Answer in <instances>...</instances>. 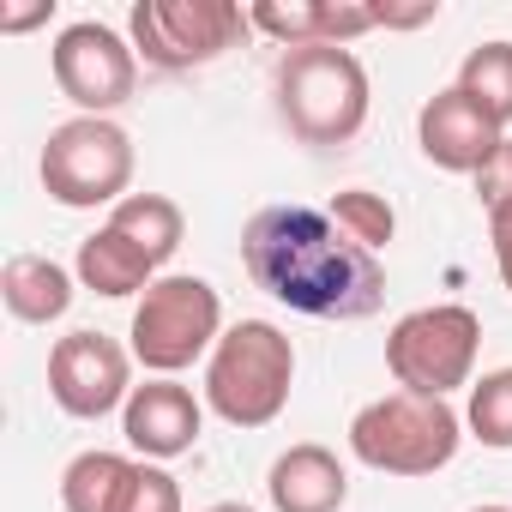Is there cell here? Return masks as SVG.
<instances>
[{
    "label": "cell",
    "mask_w": 512,
    "mask_h": 512,
    "mask_svg": "<svg viewBox=\"0 0 512 512\" xmlns=\"http://www.w3.org/2000/svg\"><path fill=\"white\" fill-rule=\"evenodd\" d=\"M500 127L458 91V85H446V91H434L428 103H422V115H416V145H422V157L434 163V169H446V175H482V163L500 151Z\"/></svg>",
    "instance_id": "11"
},
{
    "label": "cell",
    "mask_w": 512,
    "mask_h": 512,
    "mask_svg": "<svg viewBox=\"0 0 512 512\" xmlns=\"http://www.w3.org/2000/svg\"><path fill=\"white\" fill-rule=\"evenodd\" d=\"M476 350H482V320L464 302L416 308L386 332V368L398 392H416V398H452L458 386H470Z\"/></svg>",
    "instance_id": "6"
},
{
    "label": "cell",
    "mask_w": 512,
    "mask_h": 512,
    "mask_svg": "<svg viewBox=\"0 0 512 512\" xmlns=\"http://www.w3.org/2000/svg\"><path fill=\"white\" fill-rule=\"evenodd\" d=\"M241 266L272 302L308 320H368L386 302L380 260L314 205L253 211L241 229Z\"/></svg>",
    "instance_id": "1"
},
{
    "label": "cell",
    "mask_w": 512,
    "mask_h": 512,
    "mask_svg": "<svg viewBox=\"0 0 512 512\" xmlns=\"http://www.w3.org/2000/svg\"><path fill=\"white\" fill-rule=\"evenodd\" d=\"M458 446H464V416L446 398L386 392L362 404L350 422V452L380 476H434L458 458Z\"/></svg>",
    "instance_id": "4"
},
{
    "label": "cell",
    "mask_w": 512,
    "mask_h": 512,
    "mask_svg": "<svg viewBox=\"0 0 512 512\" xmlns=\"http://www.w3.org/2000/svg\"><path fill=\"white\" fill-rule=\"evenodd\" d=\"M49 67H55L61 97H67L79 115H103V121H109V109H121V103L133 97V85H139V49H133L121 31L97 25V19L67 25V31L55 37Z\"/></svg>",
    "instance_id": "9"
},
{
    "label": "cell",
    "mask_w": 512,
    "mask_h": 512,
    "mask_svg": "<svg viewBox=\"0 0 512 512\" xmlns=\"http://www.w3.org/2000/svg\"><path fill=\"white\" fill-rule=\"evenodd\" d=\"M49 398L73 422H97L109 410H127L133 398V350H121L109 332H67L49 350Z\"/></svg>",
    "instance_id": "10"
},
{
    "label": "cell",
    "mask_w": 512,
    "mask_h": 512,
    "mask_svg": "<svg viewBox=\"0 0 512 512\" xmlns=\"http://www.w3.org/2000/svg\"><path fill=\"white\" fill-rule=\"evenodd\" d=\"M205 512H253V506H241V500H217V506H205Z\"/></svg>",
    "instance_id": "26"
},
{
    "label": "cell",
    "mask_w": 512,
    "mask_h": 512,
    "mask_svg": "<svg viewBox=\"0 0 512 512\" xmlns=\"http://www.w3.org/2000/svg\"><path fill=\"white\" fill-rule=\"evenodd\" d=\"M266 494H272V512H344L350 476H344V464H338L332 446L302 440V446H290V452L272 464Z\"/></svg>",
    "instance_id": "14"
},
{
    "label": "cell",
    "mask_w": 512,
    "mask_h": 512,
    "mask_svg": "<svg viewBox=\"0 0 512 512\" xmlns=\"http://www.w3.org/2000/svg\"><path fill=\"white\" fill-rule=\"evenodd\" d=\"M109 229L127 235L151 266H169L175 247H181V235H187V217H181V205H175L169 193H127V199L109 211Z\"/></svg>",
    "instance_id": "18"
},
{
    "label": "cell",
    "mask_w": 512,
    "mask_h": 512,
    "mask_svg": "<svg viewBox=\"0 0 512 512\" xmlns=\"http://www.w3.org/2000/svg\"><path fill=\"white\" fill-rule=\"evenodd\" d=\"M464 428L488 446V452H512V368H494L470 386L464 404Z\"/></svg>",
    "instance_id": "20"
},
{
    "label": "cell",
    "mask_w": 512,
    "mask_h": 512,
    "mask_svg": "<svg viewBox=\"0 0 512 512\" xmlns=\"http://www.w3.org/2000/svg\"><path fill=\"white\" fill-rule=\"evenodd\" d=\"M133 482H139V458L91 446L61 470V506L67 512H127Z\"/></svg>",
    "instance_id": "17"
},
{
    "label": "cell",
    "mask_w": 512,
    "mask_h": 512,
    "mask_svg": "<svg viewBox=\"0 0 512 512\" xmlns=\"http://www.w3.org/2000/svg\"><path fill=\"white\" fill-rule=\"evenodd\" d=\"M133 49L157 73H193L229 55L253 25L235 0H139L127 13Z\"/></svg>",
    "instance_id": "8"
},
{
    "label": "cell",
    "mask_w": 512,
    "mask_h": 512,
    "mask_svg": "<svg viewBox=\"0 0 512 512\" xmlns=\"http://www.w3.org/2000/svg\"><path fill=\"white\" fill-rule=\"evenodd\" d=\"M49 19H55V0H37V7L0 13V31H7V37H19V31H31V25H49Z\"/></svg>",
    "instance_id": "25"
},
{
    "label": "cell",
    "mask_w": 512,
    "mask_h": 512,
    "mask_svg": "<svg viewBox=\"0 0 512 512\" xmlns=\"http://www.w3.org/2000/svg\"><path fill=\"white\" fill-rule=\"evenodd\" d=\"M127 338H133L127 350H133L139 368H151L157 380H175L181 368H193L199 356L217 350V338H223V296L205 278L169 272V278H157L139 296Z\"/></svg>",
    "instance_id": "5"
},
{
    "label": "cell",
    "mask_w": 512,
    "mask_h": 512,
    "mask_svg": "<svg viewBox=\"0 0 512 512\" xmlns=\"http://www.w3.org/2000/svg\"><path fill=\"white\" fill-rule=\"evenodd\" d=\"M247 25L278 37L284 49H308V43H338L350 49V37L380 31V7H338V0H260L247 7Z\"/></svg>",
    "instance_id": "13"
},
{
    "label": "cell",
    "mask_w": 512,
    "mask_h": 512,
    "mask_svg": "<svg viewBox=\"0 0 512 512\" xmlns=\"http://www.w3.org/2000/svg\"><path fill=\"white\" fill-rule=\"evenodd\" d=\"M73 278H79L91 296H109V302H121V296H145V290L157 284V266L145 260V253H139L127 235H115V229L103 223L97 235H85V241H79Z\"/></svg>",
    "instance_id": "16"
},
{
    "label": "cell",
    "mask_w": 512,
    "mask_h": 512,
    "mask_svg": "<svg viewBox=\"0 0 512 512\" xmlns=\"http://www.w3.org/2000/svg\"><path fill=\"white\" fill-rule=\"evenodd\" d=\"M37 169H43L49 199L67 205V211L121 205L127 187H133V139L103 115H73L49 133Z\"/></svg>",
    "instance_id": "7"
},
{
    "label": "cell",
    "mask_w": 512,
    "mask_h": 512,
    "mask_svg": "<svg viewBox=\"0 0 512 512\" xmlns=\"http://www.w3.org/2000/svg\"><path fill=\"white\" fill-rule=\"evenodd\" d=\"M470 512H512V506H470Z\"/></svg>",
    "instance_id": "27"
},
{
    "label": "cell",
    "mask_w": 512,
    "mask_h": 512,
    "mask_svg": "<svg viewBox=\"0 0 512 512\" xmlns=\"http://www.w3.org/2000/svg\"><path fill=\"white\" fill-rule=\"evenodd\" d=\"M0 302L25 326H55L73 308V272L55 266L49 253H13L0 272Z\"/></svg>",
    "instance_id": "15"
},
{
    "label": "cell",
    "mask_w": 512,
    "mask_h": 512,
    "mask_svg": "<svg viewBox=\"0 0 512 512\" xmlns=\"http://www.w3.org/2000/svg\"><path fill=\"white\" fill-rule=\"evenodd\" d=\"M488 241H494V266H500V284L512 290V205H506V211H488Z\"/></svg>",
    "instance_id": "24"
},
{
    "label": "cell",
    "mask_w": 512,
    "mask_h": 512,
    "mask_svg": "<svg viewBox=\"0 0 512 512\" xmlns=\"http://www.w3.org/2000/svg\"><path fill=\"white\" fill-rule=\"evenodd\" d=\"M296 386V344L272 320H241L205 356V410L229 428H266L284 416Z\"/></svg>",
    "instance_id": "3"
},
{
    "label": "cell",
    "mask_w": 512,
    "mask_h": 512,
    "mask_svg": "<svg viewBox=\"0 0 512 512\" xmlns=\"http://www.w3.org/2000/svg\"><path fill=\"white\" fill-rule=\"evenodd\" d=\"M199 428H205V404H199L181 380H145V386H133V398H127V410H121L127 446H133L139 458H151V464L193 452Z\"/></svg>",
    "instance_id": "12"
},
{
    "label": "cell",
    "mask_w": 512,
    "mask_h": 512,
    "mask_svg": "<svg viewBox=\"0 0 512 512\" xmlns=\"http://www.w3.org/2000/svg\"><path fill=\"white\" fill-rule=\"evenodd\" d=\"M476 199H482L488 211H506V205H512V139H500V151L482 163V175H476Z\"/></svg>",
    "instance_id": "23"
},
{
    "label": "cell",
    "mask_w": 512,
    "mask_h": 512,
    "mask_svg": "<svg viewBox=\"0 0 512 512\" xmlns=\"http://www.w3.org/2000/svg\"><path fill=\"white\" fill-rule=\"evenodd\" d=\"M127 512H181V482L163 464H139V482H133Z\"/></svg>",
    "instance_id": "22"
},
{
    "label": "cell",
    "mask_w": 512,
    "mask_h": 512,
    "mask_svg": "<svg viewBox=\"0 0 512 512\" xmlns=\"http://www.w3.org/2000/svg\"><path fill=\"white\" fill-rule=\"evenodd\" d=\"M458 91L506 133L512 127V43H482L458 67Z\"/></svg>",
    "instance_id": "19"
},
{
    "label": "cell",
    "mask_w": 512,
    "mask_h": 512,
    "mask_svg": "<svg viewBox=\"0 0 512 512\" xmlns=\"http://www.w3.org/2000/svg\"><path fill=\"white\" fill-rule=\"evenodd\" d=\"M332 223H338L350 241H362L368 253H380V247L392 241V229H398L392 205H386L380 193H368V187H344V193L332 199Z\"/></svg>",
    "instance_id": "21"
},
{
    "label": "cell",
    "mask_w": 512,
    "mask_h": 512,
    "mask_svg": "<svg viewBox=\"0 0 512 512\" xmlns=\"http://www.w3.org/2000/svg\"><path fill=\"white\" fill-rule=\"evenodd\" d=\"M272 97H278V121L314 145V151H338L368 127V67L338 49V43H308V49H284L278 73H272Z\"/></svg>",
    "instance_id": "2"
}]
</instances>
